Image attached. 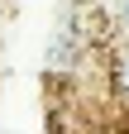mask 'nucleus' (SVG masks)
I'll return each instance as SVG.
<instances>
[{
    "label": "nucleus",
    "instance_id": "obj_2",
    "mask_svg": "<svg viewBox=\"0 0 129 134\" xmlns=\"http://www.w3.org/2000/svg\"><path fill=\"white\" fill-rule=\"evenodd\" d=\"M115 19H120V29L129 34V0H120V14H115Z\"/></svg>",
    "mask_w": 129,
    "mask_h": 134
},
{
    "label": "nucleus",
    "instance_id": "obj_1",
    "mask_svg": "<svg viewBox=\"0 0 129 134\" xmlns=\"http://www.w3.org/2000/svg\"><path fill=\"white\" fill-rule=\"evenodd\" d=\"M110 81H115V91L129 96V43L120 48V58H115V72H110Z\"/></svg>",
    "mask_w": 129,
    "mask_h": 134
}]
</instances>
